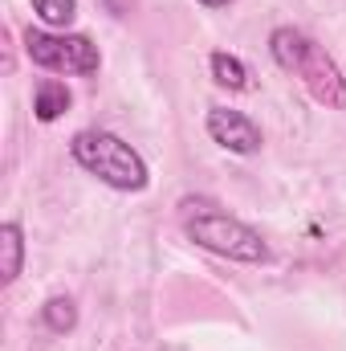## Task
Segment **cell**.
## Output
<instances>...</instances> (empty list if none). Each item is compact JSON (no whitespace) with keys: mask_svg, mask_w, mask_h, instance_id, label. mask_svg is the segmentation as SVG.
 Masks as SVG:
<instances>
[{"mask_svg":"<svg viewBox=\"0 0 346 351\" xmlns=\"http://www.w3.org/2000/svg\"><path fill=\"white\" fill-rule=\"evenodd\" d=\"M70 90H66V82H57V78H45L41 86H37V94H33V114L41 119V123H53V119H62L66 110H70Z\"/></svg>","mask_w":346,"mask_h":351,"instance_id":"52a82bcc","label":"cell"},{"mask_svg":"<svg viewBox=\"0 0 346 351\" xmlns=\"http://www.w3.org/2000/svg\"><path fill=\"white\" fill-rule=\"evenodd\" d=\"M33 12L49 29H70L74 16H78V0H33Z\"/></svg>","mask_w":346,"mask_h":351,"instance_id":"30bf717a","label":"cell"},{"mask_svg":"<svg viewBox=\"0 0 346 351\" xmlns=\"http://www.w3.org/2000/svg\"><path fill=\"white\" fill-rule=\"evenodd\" d=\"M41 319H45V327H49L53 335H66V331L78 327V306H74V298L57 294V298H49V302L41 306Z\"/></svg>","mask_w":346,"mask_h":351,"instance_id":"9c48e42d","label":"cell"},{"mask_svg":"<svg viewBox=\"0 0 346 351\" xmlns=\"http://www.w3.org/2000/svg\"><path fill=\"white\" fill-rule=\"evenodd\" d=\"M70 156L78 168H86L90 176H98L102 184H110L118 192H143L151 180L147 160L127 139H118L114 131H94V127L78 131L70 139Z\"/></svg>","mask_w":346,"mask_h":351,"instance_id":"7a4b0ae2","label":"cell"},{"mask_svg":"<svg viewBox=\"0 0 346 351\" xmlns=\"http://www.w3.org/2000/svg\"><path fill=\"white\" fill-rule=\"evenodd\" d=\"M208 135H212V143H220L232 156H257L261 143H265L257 123L245 110H232V106H212L208 110Z\"/></svg>","mask_w":346,"mask_h":351,"instance_id":"5b68a950","label":"cell"},{"mask_svg":"<svg viewBox=\"0 0 346 351\" xmlns=\"http://www.w3.org/2000/svg\"><path fill=\"white\" fill-rule=\"evenodd\" d=\"M25 53L41 70L78 74V78L98 74V66H102V53L86 33H62L57 37V33H41V29H25Z\"/></svg>","mask_w":346,"mask_h":351,"instance_id":"277c9868","label":"cell"},{"mask_svg":"<svg viewBox=\"0 0 346 351\" xmlns=\"http://www.w3.org/2000/svg\"><path fill=\"white\" fill-rule=\"evenodd\" d=\"M208 66H212L216 86H224V90H249V70H245V62H241V58H232V53L216 49Z\"/></svg>","mask_w":346,"mask_h":351,"instance_id":"ba28073f","label":"cell"},{"mask_svg":"<svg viewBox=\"0 0 346 351\" xmlns=\"http://www.w3.org/2000/svg\"><path fill=\"white\" fill-rule=\"evenodd\" d=\"M269 53H273V62H277L285 74H293L302 86L310 90L314 102H322L326 110H346L343 70L334 66V58H330L314 37H306V33L293 29V25H281V29L269 33Z\"/></svg>","mask_w":346,"mask_h":351,"instance_id":"6da1fadb","label":"cell"},{"mask_svg":"<svg viewBox=\"0 0 346 351\" xmlns=\"http://www.w3.org/2000/svg\"><path fill=\"white\" fill-rule=\"evenodd\" d=\"M183 233L196 241V245H204V250H212V254H220V258H232V262H249V265H261L269 262V245H265V237H261L253 225H245V221H237V217H228V213H216L212 204H183Z\"/></svg>","mask_w":346,"mask_h":351,"instance_id":"3957f363","label":"cell"},{"mask_svg":"<svg viewBox=\"0 0 346 351\" xmlns=\"http://www.w3.org/2000/svg\"><path fill=\"white\" fill-rule=\"evenodd\" d=\"M200 4H204V8H228L232 0H200Z\"/></svg>","mask_w":346,"mask_h":351,"instance_id":"8fae6325","label":"cell"},{"mask_svg":"<svg viewBox=\"0 0 346 351\" xmlns=\"http://www.w3.org/2000/svg\"><path fill=\"white\" fill-rule=\"evenodd\" d=\"M21 265H25V233L16 221H4L0 225V282L12 286L21 278Z\"/></svg>","mask_w":346,"mask_h":351,"instance_id":"8992f818","label":"cell"}]
</instances>
